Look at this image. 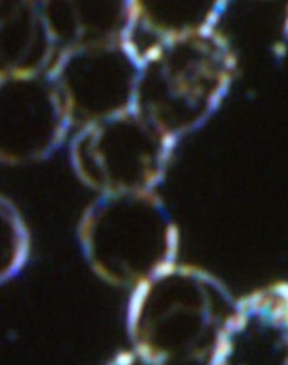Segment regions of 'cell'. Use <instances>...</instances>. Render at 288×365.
Wrapping results in <instances>:
<instances>
[{
  "mask_svg": "<svg viewBox=\"0 0 288 365\" xmlns=\"http://www.w3.org/2000/svg\"><path fill=\"white\" fill-rule=\"evenodd\" d=\"M131 348L155 365H214L238 299L202 269L173 262L133 288Z\"/></svg>",
  "mask_w": 288,
  "mask_h": 365,
  "instance_id": "6da1fadb",
  "label": "cell"
},
{
  "mask_svg": "<svg viewBox=\"0 0 288 365\" xmlns=\"http://www.w3.org/2000/svg\"><path fill=\"white\" fill-rule=\"evenodd\" d=\"M140 60L134 108L175 141L214 115L238 67L235 50L217 29L160 44Z\"/></svg>",
  "mask_w": 288,
  "mask_h": 365,
  "instance_id": "7a4b0ae2",
  "label": "cell"
},
{
  "mask_svg": "<svg viewBox=\"0 0 288 365\" xmlns=\"http://www.w3.org/2000/svg\"><path fill=\"white\" fill-rule=\"evenodd\" d=\"M78 237L103 277L133 288L175 262L177 228L157 190L97 194Z\"/></svg>",
  "mask_w": 288,
  "mask_h": 365,
  "instance_id": "3957f363",
  "label": "cell"
},
{
  "mask_svg": "<svg viewBox=\"0 0 288 365\" xmlns=\"http://www.w3.org/2000/svg\"><path fill=\"white\" fill-rule=\"evenodd\" d=\"M177 141L135 108L76 130L68 157L97 194L151 191L164 180Z\"/></svg>",
  "mask_w": 288,
  "mask_h": 365,
  "instance_id": "277c9868",
  "label": "cell"
},
{
  "mask_svg": "<svg viewBox=\"0 0 288 365\" xmlns=\"http://www.w3.org/2000/svg\"><path fill=\"white\" fill-rule=\"evenodd\" d=\"M141 60L123 38L58 53L47 71L73 131L134 108Z\"/></svg>",
  "mask_w": 288,
  "mask_h": 365,
  "instance_id": "5b68a950",
  "label": "cell"
},
{
  "mask_svg": "<svg viewBox=\"0 0 288 365\" xmlns=\"http://www.w3.org/2000/svg\"><path fill=\"white\" fill-rule=\"evenodd\" d=\"M0 157L4 164L41 161L73 131L48 73L0 76Z\"/></svg>",
  "mask_w": 288,
  "mask_h": 365,
  "instance_id": "8992f818",
  "label": "cell"
},
{
  "mask_svg": "<svg viewBox=\"0 0 288 365\" xmlns=\"http://www.w3.org/2000/svg\"><path fill=\"white\" fill-rule=\"evenodd\" d=\"M214 365H288V282L238 299Z\"/></svg>",
  "mask_w": 288,
  "mask_h": 365,
  "instance_id": "52a82bcc",
  "label": "cell"
},
{
  "mask_svg": "<svg viewBox=\"0 0 288 365\" xmlns=\"http://www.w3.org/2000/svg\"><path fill=\"white\" fill-rule=\"evenodd\" d=\"M228 0H130L124 40L141 58L151 48L217 29Z\"/></svg>",
  "mask_w": 288,
  "mask_h": 365,
  "instance_id": "ba28073f",
  "label": "cell"
},
{
  "mask_svg": "<svg viewBox=\"0 0 288 365\" xmlns=\"http://www.w3.org/2000/svg\"><path fill=\"white\" fill-rule=\"evenodd\" d=\"M57 56L38 0H0V74L47 73Z\"/></svg>",
  "mask_w": 288,
  "mask_h": 365,
  "instance_id": "9c48e42d",
  "label": "cell"
},
{
  "mask_svg": "<svg viewBox=\"0 0 288 365\" xmlns=\"http://www.w3.org/2000/svg\"><path fill=\"white\" fill-rule=\"evenodd\" d=\"M58 53L74 46L123 38L130 0H38Z\"/></svg>",
  "mask_w": 288,
  "mask_h": 365,
  "instance_id": "30bf717a",
  "label": "cell"
},
{
  "mask_svg": "<svg viewBox=\"0 0 288 365\" xmlns=\"http://www.w3.org/2000/svg\"><path fill=\"white\" fill-rule=\"evenodd\" d=\"M1 228L3 250L4 254L9 252L7 262H10V268L14 271L26 258L29 235L19 210L7 198L1 201Z\"/></svg>",
  "mask_w": 288,
  "mask_h": 365,
  "instance_id": "8fae6325",
  "label": "cell"
},
{
  "mask_svg": "<svg viewBox=\"0 0 288 365\" xmlns=\"http://www.w3.org/2000/svg\"><path fill=\"white\" fill-rule=\"evenodd\" d=\"M107 365H155L148 358H145L143 354L135 351L134 348H130L127 351L120 352L115 355L110 364Z\"/></svg>",
  "mask_w": 288,
  "mask_h": 365,
  "instance_id": "7c38bea8",
  "label": "cell"
}]
</instances>
